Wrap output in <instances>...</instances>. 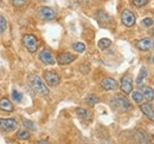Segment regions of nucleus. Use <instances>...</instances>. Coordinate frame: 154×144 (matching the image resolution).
<instances>
[{
    "mask_svg": "<svg viewBox=\"0 0 154 144\" xmlns=\"http://www.w3.org/2000/svg\"><path fill=\"white\" fill-rule=\"evenodd\" d=\"M29 82L31 84V88L36 91L38 94H42V96H48L49 94V89L46 88V85L44 84L42 78L38 77L37 74H31L29 77Z\"/></svg>",
    "mask_w": 154,
    "mask_h": 144,
    "instance_id": "f257e3e1",
    "label": "nucleus"
},
{
    "mask_svg": "<svg viewBox=\"0 0 154 144\" xmlns=\"http://www.w3.org/2000/svg\"><path fill=\"white\" fill-rule=\"evenodd\" d=\"M112 105L120 111H128L132 109V104L129 103V100L122 94H116L112 99Z\"/></svg>",
    "mask_w": 154,
    "mask_h": 144,
    "instance_id": "f03ea898",
    "label": "nucleus"
},
{
    "mask_svg": "<svg viewBox=\"0 0 154 144\" xmlns=\"http://www.w3.org/2000/svg\"><path fill=\"white\" fill-rule=\"evenodd\" d=\"M23 43L29 52L35 53L38 50V39L33 34H25L23 37Z\"/></svg>",
    "mask_w": 154,
    "mask_h": 144,
    "instance_id": "7ed1b4c3",
    "label": "nucleus"
},
{
    "mask_svg": "<svg viewBox=\"0 0 154 144\" xmlns=\"http://www.w3.org/2000/svg\"><path fill=\"white\" fill-rule=\"evenodd\" d=\"M38 16L42 20H54L56 18L57 13H56V11L54 8L43 6V7L38 8Z\"/></svg>",
    "mask_w": 154,
    "mask_h": 144,
    "instance_id": "20e7f679",
    "label": "nucleus"
},
{
    "mask_svg": "<svg viewBox=\"0 0 154 144\" xmlns=\"http://www.w3.org/2000/svg\"><path fill=\"white\" fill-rule=\"evenodd\" d=\"M0 128L4 131L11 132V131H14L18 128V123L13 118H0Z\"/></svg>",
    "mask_w": 154,
    "mask_h": 144,
    "instance_id": "39448f33",
    "label": "nucleus"
},
{
    "mask_svg": "<svg viewBox=\"0 0 154 144\" xmlns=\"http://www.w3.org/2000/svg\"><path fill=\"white\" fill-rule=\"evenodd\" d=\"M121 21L125 26L127 27H132L135 24V16L131 10H123L122 14H121Z\"/></svg>",
    "mask_w": 154,
    "mask_h": 144,
    "instance_id": "423d86ee",
    "label": "nucleus"
},
{
    "mask_svg": "<svg viewBox=\"0 0 154 144\" xmlns=\"http://www.w3.org/2000/svg\"><path fill=\"white\" fill-rule=\"evenodd\" d=\"M44 79H45V82L48 83V85H50V86H56V85L59 84V82H60L59 76L54 71L44 72Z\"/></svg>",
    "mask_w": 154,
    "mask_h": 144,
    "instance_id": "0eeeda50",
    "label": "nucleus"
},
{
    "mask_svg": "<svg viewBox=\"0 0 154 144\" xmlns=\"http://www.w3.org/2000/svg\"><path fill=\"white\" fill-rule=\"evenodd\" d=\"M38 57H39V60H40V62H43L44 64H48V65H54V64L56 63L55 57H54L52 52H51L50 50H48V49L43 50V51L39 53Z\"/></svg>",
    "mask_w": 154,
    "mask_h": 144,
    "instance_id": "6e6552de",
    "label": "nucleus"
},
{
    "mask_svg": "<svg viewBox=\"0 0 154 144\" xmlns=\"http://www.w3.org/2000/svg\"><path fill=\"white\" fill-rule=\"evenodd\" d=\"M136 47L141 51H149L154 49V40L152 38H145L136 41Z\"/></svg>",
    "mask_w": 154,
    "mask_h": 144,
    "instance_id": "1a4fd4ad",
    "label": "nucleus"
},
{
    "mask_svg": "<svg viewBox=\"0 0 154 144\" xmlns=\"http://www.w3.org/2000/svg\"><path fill=\"white\" fill-rule=\"evenodd\" d=\"M121 90L125 93H131L133 90V80L129 76H123L121 79Z\"/></svg>",
    "mask_w": 154,
    "mask_h": 144,
    "instance_id": "9d476101",
    "label": "nucleus"
},
{
    "mask_svg": "<svg viewBox=\"0 0 154 144\" xmlns=\"http://www.w3.org/2000/svg\"><path fill=\"white\" fill-rule=\"evenodd\" d=\"M76 59V57L74 54L69 53V52H63V53H59L57 57V62L58 64L60 65H66V64H70L72 63L74 60Z\"/></svg>",
    "mask_w": 154,
    "mask_h": 144,
    "instance_id": "9b49d317",
    "label": "nucleus"
},
{
    "mask_svg": "<svg viewBox=\"0 0 154 144\" xmlns=\"http://www.w3.org/2000/svg\"><path fill=\"white\" fill-rule=\"evenodd\" d=\"M101 86L102 89L107 91H110V90H115L117 88V83H116L115 79L113 78H104L102 82H101Z\"/></svg>",
    "mask_w": 154,
    "mask_h": 144,
    "instance_id": "f8f14e48",
    "label": "nucleus"
},
{
    "mask_svg": "<svg viewBox=\"0 0 154 144\" xmlns=\"http://www.w3.org/2000/svg\"><path fill=\"white\" fill-rule=\"evenodd\" d=\"M140 109H141V111L143 112V115H145L147 118H149L151 121L154 122V110L152 109L151 104H141V105H140Z\"/></svg>",
    "mask_w": 154,
    "mask_h": 144,
    "instance_id": "ddd939ff",
    "label": "nucleus"
},
{
    "mask_svg": "<svg viewBox=\"0 0 154 144\" xmlns=\"http://www.w3.org/2000/svg\"><path fill=\"white\" fill-rule=\"evenodd\" d=\"M0 110L7 111V112H12V111H13V104L10 102V99H7V98H1V99H0Z\"/></svg>",
    "mask_w": 154,
    "mask_h": 144,
    "instance_id": "4468645a",
    "label": "nucleus"
},
{
    "mask_svg": "<svg viewBox=\"0 0 154 144\" xmlns=\"http://www.w3.org/2000/svg\"><path fill=\"white\" fill-rule=\"evenodd\" d=\"M142 96L145 99H147L148 102L149 100H153L154 98V91L151 86H142Z\"/></svg>",
    "mask_w": 154,
    "mask_h": 144,
    "instance_id": "2eb2a0df",
    "label": "nucleus"
},
{
    "mask_svg": "<svg viewBox=\"0 0 154 144\" xmlns=\"http://www.w3.org/2000/svg\"><path fill=\"white\" fill-rule=\"evenodd\" d=\"M135 140L139 144H146V142L148 141V136L143 130H140L135 134Z\"/></svg>",
    "mask_w": 154,
    "mask_h": 144,
    "instance_id": "dca6fc26",
    "label": "nucleus"
},
{
    "mask_svg": "<svg viewBox=\"0 0 154 144\" xmlns=\"http://www.w3.org/2000/svg\"><path fill=\"white\" fill-rule=\"evenodd\" d=\"M96 18L98 20V22H101V24H106V22H109L110 21L109 14L107 12H104V11H98L96 14Z\"/></svg>",
    "mask_w": 154,
    "mask_h": 144,
    "instance_id": "f3484780",
    "label": "nucleus"
},
{
    "mask_svg": "<svg viewBox=\"0 0 154 144\" xmlns=\"http://www.w3.org/2000/svg\"><path fill=\"white\" fill-rule=\"evenodd\" d=\"M110 45H112V41H110V39H108V38H102V39L98 41V47H100L101 50H107Z\"/></svg>",
    "mask_w": 154,
    "mask_h": 144,
    "instance_id": "a211bd4d",
    "label": "nucleus"
},
{
    "mask_svg": "<svg viewBox=\"0 0 154 144\" xmlns=\"http://www.w3.org/2000/svg\"><path fill=\"white\" fill-rule=\"evenodd\" d=\"M76 113L81 119H88V118H89V112H88V110H85V109H83V108L76 109Z\"/></svg>",
    "mask_w": 154,
    "mask_h": 144,
    "instance_id": "6ab92c4d",
    "label": "nucleus"
},
{
    "mask_svg": "<svg viewBox=\"0 0 154 144\" xmlns=\"http://www.w3.org/2000/svg\"><path fill=\"white\" fill-rule=\"evenodd\" d=\"M132 98H133V100H134L135 103H137V104H141L142 100H143V96H142V93L140 91L132 92Z\"/></svg>",
    "mask_w": 154,
    "mask_h": 144,
    "instance_id": "aec40b11",
    "label": "nucleus"
},
{
    "mask_svg": "<svg viewBox=\"0 0 154 144\" xmlns=\"http://www.w3.org/2000/svg\"><path fill=\"white\" fill-rule=\"evenodd\" d=\"M98 98H97L96 96H94V94H89V96H87V98H85V102H87V104L88 105H90V106H94V105H96L97 103H98Z\"/></svg>",
    "mask_w": 154,
    "mask_h": 144,
    "instance_id": "412c9836",
    "label": "nucleus"
},
{
    "mask_svg": "<svg viewBox=\"0 0 154 144\" xmlns=\"http://www.w3.org/2000/svg\"><path fill=\"white\" fill-rule=\"evenodd\" d=\"M146 77H147V70H146V68H141L140 74H139V77H137V79H136L137 85H141L142 82H143V79H145Z\"/></svg>",
    "mask_w": 154,
    "mask_h": 144,
    "instance_id": "4be33fe9",
    "label": "nucleus"
},
{
    "mask_svg": "<svg viewBox=\"0 0 154 144\" xmlns=\"http://www.w3.org/2000/svg\"><path fill=\"white\" fill-rule=\"evenodd\" d=\"M72 49H74V51H76L77 53H83L85 51V45L83 43H75L72 45Z\"/></svg>",
    "mask_w": 154,
    "mask_h": 144,
    "instance_id": "5701e85b",
    "label": "nucleus"
},
{
    "mask_svg": "<svg viewBox=\"0 0 154 144\" xmlns=\"http://www.w3.org/2000/svg\"><path fill=\"white\" fill-rule=\"evenodd\" d=\"M17 137L20 140H29L30 138V132L27 130H19L17 132Z\"/></svg>",
    "mask_w": 154,
    "mask_h": 144,
    "instance_id": "b1692460",
    "label": "nucleus"
},
{
    "mask_svg": "<svg viewBox=\"0 0 154 144\" xmlns=\"http://www.w3.org/2000/svg\"><path fill=\"white\" fill-rule=\"evenodd\" d=\"M27 1H29V0H11L12 5H13L14 7H18V8L25 6V5L27 4Z\"/></svg>",
    "mask_w": 154,
    "mask_h": 144,
    "instance_id": "393cba45",
    "label": "nucleus"
},
{
    "mask_svg": "<svg viewBox=\"0 0 154 144\" xmlns=\"http://www.w3.org/2000/svg\"><path fill=\"white\" fill-rule=\"evenodd\" d=\"M12 98H13L14 102L19 103V102H21V99H23V96H21V93H19L17 90H13L12 91Z\"/></svg>",
    "mask_w": 154,
    "mask_h": 144,
    "instance_id": "a878e982",
    "label": "nucleus"
},
{
    "mask_svg": "<svg viewBox=\"0 0 154 144\" xmlns=\"http://www.w3.org/2000/svg\"><path fill=\"white\" fill-rule=\"evenodd\" d=\"M6 27H7V21H6V19L4 18L2 16H0V33L5 32Z\"/></svg>",
    "mask_w": 154,
    "mask_h": 144,
    "instance_id": "bb28decb",
    "label": "nucleus"
},
{
    "mask_svg": "<svg viewBox=\"0 0 154 144\" xmlns=\"http://www.w3.org/2000/svg\"><path fill=\"white\" fill-rule=\"evenodd\" d=\"M23 124L26 126V128H29L30 130H36V125L31 122V121H29V119H25V118H23Z\"/></svg>",
    "mask_w": 154,
    "mask_h": 144,
    "instance_id": "cd10ccee",
    "label": "nucleus"
},
{
    "mask_svg": "<svg viewBox=\"0 0 154 144\" xmlns=\"http://www.w3.org/2000/svg\"><path fill=\"white\" fill-rule=\"evenodd\" d=\"M141 25L145 26V27H151V26L153 25V20L151 18H145L141 21Z\"/></svg>",
    "mask_w": 154,
    "mask_h": 144,
    "instance_id": "c85d7f7f",
    "label": "nucleus"
},
{
    "mask_svg": "<svg viewBox=\"0 0 154 144\" xmlns=\"http://www.w3.org/2000/svg\"><path fill=\"white\" fill-rule=\"evenodd\" d=\"M148 1L149 0H133V4H134L135 6H137V7H142V6L147 5Z\"/></svg>",
    "mask_w": 154,
    "mask_h": 144,
    "instance_id": "c756f323",
    "label": "nucleus"
},
{
    "mask_svg": "<svg viewBox=\"0 0 154 144\" xmlns=\"http://www.w3.org/2000/svg\"><path fill=\"white\" fill-rule=\"evenodd\" d=\"M36 144H50L48 141H39V142H37Z\"/></svg>",
    "mask_w": 154,
    "mask_h": 144,
    "instance_id": "7c9ffc66",
    "label": "nucleus"
},
{
    "mask_svg": "<svg viewBox=\"0 0 154 144\" xmlns=\"http://www.w3.org/2000/svg\"><path fill=\"white\" fill-rule=\"evenodd\" d=\"M153 63H154V56H153Z\"/></svg>",
    "mask_w": 154,
    "mask_h": 144,
    "instance_id": "2f4dec72",
    "label": "nucleus"
},
{
    "mask_svg": "<svg viewBox=\"0 0 154 144\" xmlns=\"http://www.w3.org/2000/svg\"><path fill=\"white\" fill-rule=\"evenodd\" d=\"M0 2H1V0H0Z\"/></svg>",
    "mask_w": 154,
    "mask_h": 144,
    "instance_id": "473e14b6",
    "label": "nucleus"
}]
</instances>
